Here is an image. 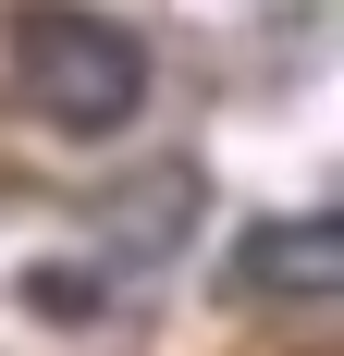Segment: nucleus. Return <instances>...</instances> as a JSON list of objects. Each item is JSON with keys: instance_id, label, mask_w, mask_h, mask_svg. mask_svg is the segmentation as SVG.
I'll return each mask as SVG.
<instances>
[{"instance_id": "obj_4", "label": "nucleus", "mask_w": 344, "mask_h": 356, "mask_svg": "<svg viewBox=\"0 0 344 356\" xmlns=\"http://www.w3.org/2000/svg\"><path fill=\"white\" fill-rule=\"evenodd\" d=\"M25 307L37 320H99V270H25Z\"/></svg>"}, {"instance_id": "obj_3", "label": "nucleus", "mask_w": 344, "mask_h": 356, "mask_svg": "<svg viewBox=\"0 0 344 356\" xmlns=\"http://www.w3.org/2000/svg\"><path fill=\"white\" fill-rule=\"evenodd\" d=\"M185 234H197V172H185V160L136 172V184L99 209V246H111V258H136V270H148V258H172Z\"/></svg>"}, {"instance_id": "obj_2", "label": "nucleus", "mask_w": 344, "mask_h": 356, "mask_svg": "<svg viewBox=\"0 0 344 356\" xmlns=\"http://www.w3.org/2000/svg\"><path fill=\"white\" fill-rule=\"evenodd\" d=\"M234 295L246 307H332L344 295V221L332 209H295V221H271V234H246Z\"/></svg>"}, {"instance_id": "obj_1", "label": "nucleus", "mask_w": 344, "mask_h": 356, "mask_svg": "<svg viewBox=\"0 0 344 356\" xmlns=\"http://www.w3.org/2000/svg\"><path fill=\"white\" fill-rule=\"evenodd\" d=\"M13 99L49 136H123L148 111V49L86 0H13Z\"/></svg>"}]
</instances>
